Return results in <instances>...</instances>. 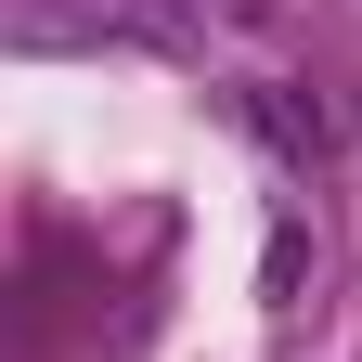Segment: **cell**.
Returning a JSON list of instances; mask_svg holds the SVG:
<instances>
[{
  "instance_id": "cell-1",
  "label": "cell",
  "mask_w": 362,
  "mask_h": 362,
  "mask_svg": "<svg viewBox=\"0 0 362 362\" xmlns=\"http://www.w3.org/2000/svg\"><path fill=\"white\" fill-rule=\"evenodd\" d=\"M233 117L259 129L272 156H298V168H310V156L337 143V117H324V104H298V90H272V78H246V90H233Z\"/></svg>"
}]
</instances>
